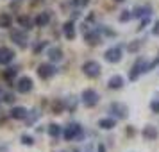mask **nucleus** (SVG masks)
Returning <instances> with one entry per match:
<instances>
[{
    "label": "nucleus",
    "mask_w": 159,
    "mask_h": 152,
    "mask_svg": "<svg viewBox=\"0 0 159 152\" xmlns=\"http://www.w3.org/2000/svg\"><path fill=\"white\" fill-rule=\"evenodd\" d=\"M63 136H65L66 141H79V140L84 138V129L80 127V123L72 122V123H68V125L65 127Z\"/></svg>",
    "instance_id": "obj_1"
},
{
    "label": "nucleus",
    "mask_w": 159,
    "mask_h": 152,
    "mask_svg": "<svg viewBox=\"0 0 159 152\" xmlns=\"http://www.w3.org/2000/svg\"><path fill=\"white\" fill-rule=\"evenodd\" d=\"M141 72H148V63L143 58H138L136 63L132 65V68H130V72H129V81H132V82L138 81L139 75H141Z\"/></svg>",
    "instance_id": "obj_2"
},
{
    "label": "nucleus",
    "mask_w": 159,
    "mask_h": 152,
    "mask_svg": "<svg viewBox=\"0 0 159 152\" xmlns=\"http://www.w3.org/2000/svg\"><path fill=\"white\" fill-rule=\"evenodd\" d=\"M82 73L86 75V77H89V79H95V77H98L102 72V66L100 63H97V61H86L84 65H82Z\"/></svg>",
    "instance_id": "obj_3"
},
{
    "label": "nucleus",
    "mask_w": 159,
    "mask_h": 152,
    "mask_svg": "<svg viewBox=\"0 0 159 152\" xmlns=\"http://www.w3.org/2000/svg\"><path fill=\"white\" fill-rule=\"evenodd\" d=\"M98 93L95 91V90H91V88H88V90H84L82 93H80V100H82V104L86 106V108H95L97 104H98Z\"/></svg>",
    "instance_id": "obj_4"
},
{
    "label": "nucleus",
    "mask_w": 159,
    "mask_h": 152,
    "mask_svg": "<svg viewBox=\"0 0 159 152\" xmlns=\"http://www.w3.org/2000/svg\"><path fill=\"white\" fill-rule=\"evenodd\" d=\"M36 73L39 79H50V77L56 75V66L52 65V63H41V65L38 66Z\"/></svg>",
    "instance_id": "obj_5"
},
{
    "label": "nucleus",
    "mask_w": 159,
    "mask_h": 152,
    "mask_svg": "<svg viewBox=\"0 0 159 152\" xmlns=\"http://www.w3.org/2000/svg\"><path fill=\"white\" fill-rule=\"evenodd\" d=\"M109 111H111V115L116 116V118H127V115H129L127 106L122 104V102H111V104H109Z\"/></svg>",
    "instance_id": "obj_6"
},
{
    "label": "nucleus",
    "mask_w": 159,
    "mask_h": 152,
    "mask_svg": "<svg viewBox=\"0 0 159 152\" xmlns=\"http://www.w3.org/2000/svg\"><path fill=\"white\" fill-rule=\"evenodd\" d=\"M32 88H34V82H32V79L27 77V75L20 77L18 82H16V91H18V93H29V91H32Z\"/></svg>",
    "instance_id": "obj_7"
},
{
    "label": "nucleus",
    "mask_w": 159,
    "mask_h": 152,
    "mask_svg": "<svg viewBox=\"0 0 159 152\" xmlns=\"http://www.w3.org/2000/svg\"><path fill=\"white\" fill-rule=\"evenodd\" d=\"M11 39L15 41L20 48H25L27 47V32L25 30H18V29H15V30H11Z\"/></svg>",
    "instance_id": "obj_8"
},
{
    "label": "nucleus",
    "mask_w": 159,
    "mask_h": 152,
    "mask_svg": "<svg viewBox=\"0 0 159 152\" xmlns=\"http://www.w3.org/2000/svg\"><path fill=\"white\" fill-rule=\"evenodd\" d=\"M104 58H106L107 63H120L122 61V48L120 47H111V48L106 50Z\"/></svg>",
    "instance_id": "obj_9"
},
{
    "label": "nucleus",
    "mask_w": 159,
    "mask_h": 152,
    "mask_svg": "<svg viewBox=\"0 0 159 152\" xmlns=\"http://www.w3.org/2000/svg\"><path fill=\"white\" fill-rule=\"evenodd\" d=\"M84 39H86V43L91 45V47L102 43V36H100V32H98V29H91L89 32H86V34H84Z\"/></svg>",
    "instance_id": "obj_10"
},
{
    "label": "nucleus",
    "mask_w": 159,
    "mask_h": 152,
    "mask_svg": "<svg viewBox=\"0 0 159 152\" xmlns=\"http://www.w3.org/2000/svg\"><path fill=\"white\" fill-rule=\"evenodd\" d=\"M15 59V52L9 47H0V65H9Z\"/></svg>",
    "instance_id": "obj_11"
},
{
    "label": "nucleus",
    "mask_w": 159,
    "mask_h": 152,
    "mask_svg": "<svg viewBox=\"0 0 159 152\" xmlns=\"http://www.w3.org/2000/svg\"><path fill=\"white\" fill-rule=\"evenodd\" d=\"M27 115H29V111L25 108H22V106H16V108H13L9 111V116H11L13 120H25Z\"/></svg>",
    "instance_id": "obj_12"
},
{
    "label": "nucleus",
    "mask_w": 159,
    "mask_h": 152,
    "mask_svg": "<svg viewBox=\"0 0 159 152\" xmlns=\"http://www.w3.org/2000/svg\"><path fill=\"white\" fill-rule=\"evenodd\" d=\"M150 13H152V7H150V6H139V7H136L134 11H132L134 18H138V20L150 18Z\"/></svg>",
    "instance_id": "obj_13"
},
{
    "label": "nucleus",
    "mask_w": 159,
    "mask_h": 152,
    "mask_svg": "<svg viewBox=\"0 0 159 152\" xmlns=\"http://www.w3.org/2000/svg\"><path fill=\"white\" fill-rule=\"evenodd\" d=\"M141 134H143V138L148 140V141H154V140H157V136H159L157 129H156L154 125H145L143 131H141Z\"/></svg>",
    "instance_id": "obj_14"
},
{
    "label": "nucleus",
    "mask_w": 159,
    "mask_h": 152,
    "mask_svg": "<svg viewBox=\"0 0 159 152\" xmlns=\"http://www.w3.org/2000/svg\"><path fill=\"white\" fill-rule=\"evenodd\" d=\"M47 56H48V59H50V63H59V61H63V50H61L59 47L48 48Z\"/></svg>",
    "instance_id": "obj_15"
},
{
    "label": "nucleus",
    "mask_w": 159,
    "mask_h": 152,
    "mask_svg": "<svg viewBox=\"0 0 159 152\" xmlns=\"http://www.w3.org/2000/svg\"><path fill=\"white\" fill-rule=\"evenodd\" d=\"M123 84H125V79L122 75H113L107 82V88L109 90H120V88H123Z\"/></svg>",
    "instance_id": "obj_16"
},
{
    "label": "nucleus",
    "mask_w": 159,
    "mask_h": 152,
    "mask_svg": "<svg viewBox=\"0 0 159 152\" xmlns=\"http://www.w3.org/2000/svg\"><path fill=\"white\" fill-rule=\"evenodd\" d=\"M48 22H50V11H43L34 18L36 27H45V25H48Z\"/></svg>",
    "instance_id": "obj_17"
},
{
    "label": "nucleus",
    "mask_w": 159,
    "mask_h": 152,
    "mask_svg": "<svg viewBox=\"0 0 159 152\" xmlns=\"http://www.w3.org/2000/svg\"><path fill=\"white\" fill-rule=\"evenodd\" d=\"M63 34H65V38L66 39H75V25H73V22H66L65 25H63Z\"/></svg>",
    "instance_id": "obj_18"
},
{
    "label": "nucleus",
    "mask_w": 159,
    "mask_h": 152,
    "mask_svg": "<svg viewBox=\"0 0 159 152\" xmlns=\"http://www.w3.org/2000/svg\"><path fill=\"white\" fill-rule=\"evenodd\" d=\"M18 23H20V27H22L23 30H30L36 23L32 22V18L30 16H25V15H20L18 16Z\"/></svg>",
    "instance_id": "obj_19"
},
{
    "label": "nucleus",
    "mask_w": 159,
    "mask_h": 152,
    "mask_svg": "<svg viewBox=\"0 0 159 152\" xmlns=\"http://www.w3.org/2000/svg\"><path fill=\"white\" fill-rule=\"evenodd\" d=\"M116 125V120L115 118H100L98 120V127L104 131H109V129H115Z\"/></svg>",
    "instance_id": "obj_20"
},
{
    "label": "nucleus",
    "mask_w": 159,
    "mask_h": 152,
    "mask_svg": "<svg viewBox=\"0 0 159 152\" xmlns=\"http://www.w3.org/2000/svg\"><path fill=\"white\" fill-rule=\"evenodd\" d=\"M47 132H48V136H50V138L57 140V138L63 134V129H61V125H57V123H50V125H48V129H47Z\"/></svg>",
    "instance_id": "obj_21"
},
{
    "label": "nucleus",
    "mask_w": 159,
    "mask_h": 152,
    "mask_svg": "<svg viewBox=\"0 0 159 152\" xmlns=\"http://www.w3.org/2000/svg\"><path fill=\"white\" fill-rule=\"evenodd\" d=\"M65 109H66V104H65L63 99H56V100L52 102V111H54L56 115H61Z\"/></svg>",
    "instance_id": "obj_22"
},
{
    "label": "nucleus",
    "mask_w": 159,
    "mask_h": 152,
    "mask_svg": "<svg viewBox=\"0 0 159 152\" xmlns=\"http://www.w3.org/2000/svg\"><path fill=\"white\" fill-rule=\"evenodd\" d=\"M11 23H13V20L7 13H0V29H9Z\"/></svg>",
    "instance_id": "obj_23"
},
{
    "label": "nucleus",
    "mask_w": 159,
    "mask_h": 152,
    "mask_svg": "<svg viewBox=\"0 0 159 152\" xmlns=\"http://www.w3.org/2000/svg\"><path fill=\"white\" fill-rule=\"evenodd\" d=\"M16 73H18V70H16V68H7V70H6V72H4V79L7 81L9 84H11V82H13V81H15Z\"/></svg>",
    "instance_id": "obj_24"
},
{
    "label": "nucleus",
    "mask_w": 159,
    "mask_h": 152,
    "mask_svg": "<svg viewBox=\"0 0 159 152\" xmlns=\"http://www.w3.org/2000/svg\"><path fill=\"white\" fill-rule=\"evenodd\" d=\"M139 48H141V41H139V39H134V41H130V43L127 45V52H130V54H136Z\"/></svg>",
    "instance_id": "obj_25"
},
{
    "label": "nucleus",
    "mask_w": 159,
    "mask_h": 152,
    "mask_svg": "<svg viewBox=\"0 0 159 152\" xmlns=\"http://www.w3.org/2000/svg\"><path fill=\"white\" fill-rule=\"evenodd\" d=\"M132 16H134V15H132V11H129V9H123L122 13H120V16H118V20H120L122 23H125V22H129Z\"/></svg>",
    "instance_id": "obj_26"
},
{
    "label": "nucleus",
    "mask_w": 159,
    "mask_h": 152,
    "mask_svg": "<svg viewBox=\"0 0 159 152\" xmlns=\"http://www.w3.org/2000/svg\"><path fill=\"white\" fill-rule=\"evenodd\" d=\"M38 116H39V113H38L36 109H34V111H29V115H27V118H25L27 125H32V123L38 120Z\"/></svg>",
    "instance_id": "obj_27"
},
{
    "label": "nucleus",
    "mask_w": 159,
    "mask_h": 152,
    "mask_svg": "<svg viewBox=\"0 0 159 152\" xmlns=\"http://www.w3.org/2000/svg\"><path fill=\"white\" fill-rule=\"evenodd\" d=\"M20 140H22V143L27 145V147H32V145H34V138L30 136V134H22Z\"/></svg>",
    "instance_id": "obj_28"
},
{
    "label": "nucleus",
    "mask_w": 159,
    "mask_h": 152,
    "mask_svg": "<svg viewBox=\"0 0 159 152\" xmlns=\"http://www.w3.org/2000/svg\"><path fill=\"white\" fill-rule=\"evenodd\" d=\"M65 104H66V109H70L72 113L77 109V102H75V99H73V97H70V100H65Z\"/></svg>",
    "instance_id": "obj_29"
},
{
    "label": "nucleus",
    "mask_w": 159,
    "mask_h": 152,
    "mask_svg": "<svg viewBox=\"0 0 159 152\" xmlns=\"http://www.w3.org/2000/svg\"><path fill=\"white\" fill-rule=\"evenodd\" d=\"M45 47H47V41H39V43H36L34 45V48H32V52H34V54H39V52L43 50Z\"/></svg>",
    "instance_id": "obj_30"
},
{
    "label": "nucleus",
    "mask_w": 159,
    "mask_h": 152,
    "mask_svg": "<svg viewBox=\"0 0 159 152\" xmlns=\"http://www.w3.org/2000/svg\"><path fill=\"white\" fill-rule=\"evenodd\" d=\"M72 4L75 7H86L88 4H89V0H72Z\"/></svg>",
    "instance_id": "obj_31"
},
{
    "label": "nucleus",
    "mask_w": 159,
    "mask_h": 152,
    "mask_svg": "<svg viewBox=\"0 0 159 152\" xmlns=\"http://www.w3.org/2000/svg\"><path fill=\"white\" fill-rule=\"evenodd\" d=\"M150 109H152V113L159 115V100H152L150 102Z\"/></svg>",
    "instance_id": "obj_32"
},
{
    "label": "nucleus",
    "mask_w": 159,
    "mask_h": 152,
    "mask_svg": "<svg viewBox=\"0 0 159 152\" xmlns=\"http://www.w3.org/2000/svg\"><path fill=\"white\" fill-rule=\"evenodd\" d=\"M16 99H15V95L13 93H4V102H7V104H13Z\"/></svg>",
    "instance_id": "obj_33"
},
{
    "label": "nucleus",
    "mask_w": 159,
    "mask_h": 152,
    "mask_svg": "<svg viewBox=\"0 0 159 152\" xmlns=\"http://www.w3.org/2000/svg\"><path fill=\"white\" fill-rule=\"evenodd\" d=\"M157 66H159V58L152 59L150 63H148V72H150V70H154V68H157Z\"/></svg>",
    "instance_id": "obj_34"
},
{
    "label": "nucleus",
    "mask_w": 159,
    "mask_h": 152,
    "mask_svg": "<svg viewBox=\"0 0 159 152\" xmlns=\"http://www.w3.org/2000/svg\"><path fill=\"white\" fill-rule=\"evenodd\" d=\"M154 34H156V36H159V20L154 23Z\"/></svg>",
    "instance_id": "obj_35"
},
{
    "label": "nucleus",
    "mask_w": 159,
    "mask_h": 152,
    "mask_svg": "<svg viewBox=\"0 0 159 152\" xmlns=\"http://www.w3.org/2000/svg\"><path fill=\"white\" fill-rule=\"evenodd\" d=\"M97 152H106V147L102 143H98V147H97Z\"/></svg>",
    "instance_id": "obj_36"
},
{
    "label": "nucleus",
    "mask_w": 159,
    "mask_h": 152,
    "mask_svg": "<svg viewBox=\"0 0 159 152\" xmlns=\"http://www.w3.org/2000/svg\"><path fill=\"white\" fill-rule=\"evenodd\" d=\"M0 152H9V147L7 145H0Z\"/></svg>",
    "instance_id": "obj_37"
},
{
    "label": "nucleus",
    "mask_w": 159,
    "mask_h": 152,
    "mask_svg": "<svg viewBox=\"0 0 159 152\" xmlns=\"http://www.w3.org/2000/svg\"><path fill=\"white\" fill-rule=\"evenodd\" d=\"M115 2H123V0H115Z\"/></svg>",
    "instance_id": "obj_38"
}]
</instances>
